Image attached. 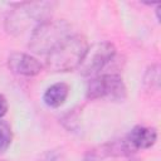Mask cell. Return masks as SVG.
I'll return each mask as SVG.
<instances>
[{
	"instance_id": "obj_1",
	"label": "cell",
	"mask_w": 161,
	"mask_h": 161,
	"mask_svg": "<svg viewBox=\"0 0 161 161\" xmlns=\"http://www.w3.org/2000/svg\"><path fill=\"white\" fill-rule=\"evenodd\" d=\"M87 49V39L82 35L72 34L47 54L45 65L53 72L73 70L79 67Z\"/></svg>"
},
{
	"instance_id": "obj_2",
	"label": "cell",
	"mask_w": 161,
	"mask_h": 161,
	"mask_svg": "<svg viewBox=\"0 0 161 161\" xmlns=\"http://www.w3.org/2000/svg\"><path fill=\"white\" fill-rule=\"evenodd\" d=\"M6 19V29L11 34H20L31 28V31L40 24L49 20L52 3H19Z\"/></svg>"
},
{
	"instance_id": "obj_3",
	"label": "cell",
	"mask_w": 161,
	"mask_h": 161,
	"mask_svg": "<svg viewBox=\"0 0 161 161\" xmlns=\"http://www.w3.org/2000/svg\"><path fill=\"white\" fill-rule=\"evenodd\" d=\"M70 35V25L67 21L49 19L31 31L29 48L34 53L47 55Z\"/></svg>"
},
{
	"instance_id": "obj_4",
	"label": "cell",
	"mask_w": 161,
	"mask_h": 161,
	"mask_svg": "<svg viewBox=\"0 0 161 161\" xmlns=\"http://www.w3.org/2000/svg\"><path fill=\"white\" fill-rule=\"evenodd\" d=\"M126 97V87L122 78L117 74L96 75L87 87L88 99L106 98L109 101H122Z\"/></svg>"
},
{
	"instance_id": "obj_5",
	"label": "cell",
	"mask_w": 161,
	"mask_h": 161,
	"mask_svg": "<svg viewBox=\"0 0 161 161\" xmlns=\"http://www.w3.org/2000/svg\"><path fill=\"white\" fill-rule=\"evenodd\" d=\"M116 48L109 42L96 43L92 47H88L78 69L82 75L92 77L99 75V72L114 58Z\"/></svg>"
},
{
	"instance_id": "obj_6",
	"label": "cell",
	"mask_w": 161,
	"mask_h": 161,
	"mask_svg": "<svg viewBox=\"0 0 161 161\" xmlns=\"http://www.w3.org/2000/svg\"><path fill=\"white\" fill-rule=\"evenodd\" d=\"M9 68L24 77H34L42 72V64L34 57L25 53H13L8 59Z\"/></svg>"
},
{
	"instance_id": "obj_7",
	"label": "cell",
	"mask_w": 161,
	"mask_h": 161,
	"mask_svg": "<svg viewBox=\"0 0 161 161\" xmlns=\"http://www.w3.org/2000/svg\"><path fill=\"white\" fill-rule=\"evenodd\" d=\"M156 140H157L156 130L152 127H145V126L133 127L126 137V141L132 148V151L150 148L151 146L155 145Z\"/></svg>"
},
{
	"instance_id": "obj_8",
	"label": "cell",
	"mask_w": 161,
	"mask_h": 161,
	"mask_svg": "<svg viewBox=\"0 0 161 161\" xmlns=\"http://www.w3.org/2000/svg\"><path fill=\"white\" fill-rule=\"evenodd\" d=\"M68 93H69V87L65 83L63 82L54 83L44 92L43 101L48 107L57 108V107H60L65 102Z\"/></svg>"
},
{
	"instance_id": "obj_9",
	"label": "cell",
	"mask_w": 161,
	"mask_h": 161,
	"mask_svg": "<svg viewBox=\"0 0 161 161\" xmlns=\"http://www.w3.org/2000/svg\"><path fill=\"white\" fill-rule=\"evenodd\" d=\"M13 140V132L11 127L8 122L0 119V153L5 152Z\"/></svg>"
},
{
	"instance_id": "obj_10",
	"label": "cell",
	"mask_w": 161,
	"mask_h": 161,
	"mask_svg": "<svg viewBox=\"0 0 161 161\" xmlns=\"http://www.w3.org/2000/svg\"><path fill=\"white\" fill-rule=\"evenodd\" d=\"M6 111H8V101L3 94H0V118L6 113Z\"/></svg>"
},
{
	"instance_id": "obj_11",
	"label": "cell",
	"mask_w": 161,
	"mask_h": 161,
	"mask_svg": "<svg viewBox=\"0 0 161 161\" xmlns=\"http://www.w3.org/2000/svg\"><path fill=\"white\" fill-rule=\"evenodd\" d=\"M83 161H96V160H94V158H93L92 156H89V157H86V158H84Z\"/></svg>"
},
{
	"instance_id": "obj_12",
	"label": "cell",
	"mask_w": 161,
	"mask_h": 161,
	"mask_svg": "<svg viewBox=\"0 0 161 161\" xmlns=\"http://www.w3.org/2000/svg\"><path fill=\"white\" fill-rule=\"evenodd\" d=\"M128 161H138V160H137V158H130Z\"/></svg>"
}]
</instances>
